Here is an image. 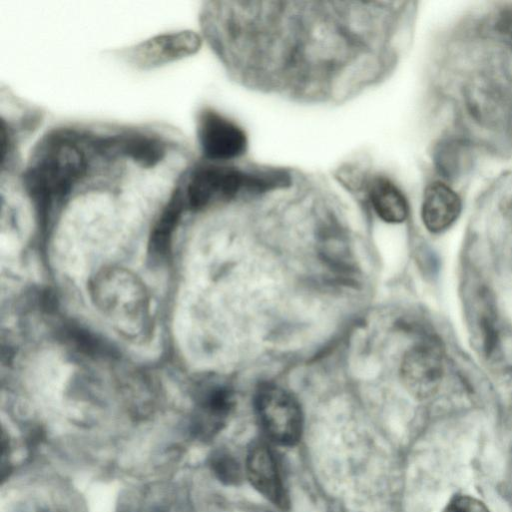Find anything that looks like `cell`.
Instances as JSON below:
<instances>
[{
    "label": "cell",
    "mask_w": 512,
    "mask_h": 512,
    "mask_svg": "<svg viewBox=\"0 0 512 512\" xmlns=\"http://www.w3.org/2000/svg\"><path fill=\"white\" fill-rule=\"evenodd\" d=\"M462 209L459 195L446 183L434 181L424 191L421 218L426 229L440 233L448 229Z\"/></svg>",
    "instance_id": "30bf717a"
},
{
    "label": "cell",
    "mask_w": 512,
    "mask_h": 512,
    "mask_svg": "<svg viewBox=\"0 0 512 512\" xmlns=\"http://www.w3.org/2000/svg\"><path fill=\"white\" fill-rule=\"evenodd\" d=\"M200 37L192 31L157 35L125 51L132 66L148 70L188 57L198 51Z\"/></svg>",
    "instance_id": "52a82bcc"
},
{
    "label": "cell",
    "mask_w": 512,
    "mask_h": 512,
    "mask_svg": "<svg viewBox=\"0 0 512 512\" xmlns=\"http://www.w3.org/2000/svg\"><path fill=\"white\" fill-rule=\"evenodd\" d=\"M246 473L254 488L269 501L280 508L288 505L276 460L268 446L257 444L250 449Z\"/></svg>",
    "instance_id": "9c48e42d"
},
{
    "label": "cell",
    "mask_w": 512,
    "mask_h": 512,
    "mask_svg": "<svg viewBox=\"0 0 512 512\" xmlns=\"http://www.w3.org/2000/svg\"><path fill=\"white\" fill-rule=\"evenodd\" d=\"M494 31L512 49V5L497 13L494 20Z\"/></svg>",
    "instance_id": "2e32d148"
},
{
    "label": "cell",
    "mask_w": 512,
    "mask_h": 512,
    "mask_svg": "<svg viewBox=\"0 0 512 512\" xmlns=\"http://www.w3.org/2000/svg\"><path fill=\"white\" fill-rule=\"evenodd\" d=\"M443 356L440 347L425 340L413 345L403 356L400 375L406 389L415 397L433 395L443 378Z\"/></svg>",
    "instance_id": "8992f818"
},
{
    "label": "cell",
    "mask_w": 512,
    "mask_h": 512,
    "mask_svg": "<svg viewBox=\"0 0 512 512\" xmlns=\"http://www.w3.org/2000/svg\"><path fill=\"white\" fill-rule=\"evenodd\" d=\"M181 192H175L154 224L148 242L152 260L162 261L168 256L173 234L185 205Z\"/></svg>",
    "instance_id": "7c38bea8"
},
{
    "label": "cell",
    "mask_w": 512,
    "mask_h": 512,
    "mask_svg": "<svg viewBox=\"0 0 512 512\" xmlns=\"http://www.w3.org/2000/svg\"><path fill=\"white\" fill-rule=\"evenodd\" d=\"M89 290L95 306L124 337L144 340L152 332L150 298L133 273L104 268L91 280Z\"/></svg>",
    "instance_id": "6da1fadb"
},
{
    "label": "cell",
    "mask_w": 512,
    "mask_h": 512,
    "mask_svg": "<svg viewBox=\"0 0 512 512\" xmlns=\"http://www.w3.org/2000/svg\"><path fill=\"white\" fill-rule=\"evenodd\" d=\"M120 147L123 153L144 167L154 166L165 155V148L160 140L142 134L123 138Z\"/></svg>",
    "instance_id": "4fadbf2b"
},
{
    "label": "cell",
    "mask_w": 512,
    "mask_h": 512,
    "mask_svg": "<svg viewBox=\"0 0 512 512\" xmlns=\"http://www.w3.org/2000/svg\"><path fill=\"white\" fill-rule=\"evenodd\" d=\"M197 137L203 155L214 162H226L244 154L247 136L233 120L212 108L197 116Z\"/></svg>",
    "instance_id": "5b68a950"
},
{
    "label": "cell",
    "mask_w": 512,
    "mask_h": 512,
    "mask_svg": "<svg viewBox=\"0 0 512 512\" xmlns=\"http://www.w3.org/2000/svg\"><path fill=\"white\" fill-rule=\"evenodd\" d=\"M501 210L503 216L510 222L512 225V192L506 194L501 202Z\"/></svg>",
    "instance_id": "e0dca14e"
},
{
    "label": "cell",
    "mask_w": 512,
    "mask_h": 512,
    "mask_svg": "<svg viewBox=\"0 0 512 512\" xmlns=\"http://www.w3.org/2000/svg\"><path fill=\"white\" fill-rule=\"evenodd\" d=\"M211 467L218 479L226 484H235L241 479L239 464L227 453H216L211 459Z\"/></svg>",
    "instance_id": "5bb4252c"
},
{
    "label": "cell",
    "mask_w": 512,
    "mask_h": 512,
    "mask_svg": "<svg viewBox=\"0 0 512 512\" xmlns=\"http://www.w3.org/2000/svg\"><path fill=\"white\" fill-rule=\"evenodd\" d=\"M443 512H489L480 500L468 495H456L447 503Z\"/></svg>",
    "instance_id": "9a60e30c"
},
{
    "label": "cell",
    "mask_w": 512,
    "mask_h": 512,
    "mask_svg": "<svg viewBox=\"0 0 512 512\" xmlns=\"http://www.w3.org/2000/svg\"><path fill=\"white\" fill-rule=\"evenodd\" d=\"M254 406L265 434L275 443H297L303 429V415L297 399L286 389L264 383L257 389Z\"/></svg>",
    "instance_id": "277c9868"
},
{
    "label": "cell",
    "mask_w": 512,
    "mask_h": 512,
    "mask_svg": "<svg viewBox=\"0 0 512 512\" xmlns=\"http://www.w3.org/2000/svg\"><path fill=\"white\" fill-rule=\"evenodd\" d=\"M234 407L231 387L221 381H208L200 390L198 410L192 424L193 433L199 438H209L225 424Z\"/></svg>",
    "instance_id": "ba28073f"
},
{
    "label": "cell",
    "mask_w": 512,
    "mask_h": 512,
    "mask_svg": "<svg viewBox=\"0 0 512 512\" xmlns=\"http://www.w3.org/2000/svg\"><path fill=\"white\" fill-rule=\"evenodd\" d=\"M86 169L82 151L73 141L55 135L28 168L24 184L44 224L55 200L66 196Z\"/></svg>",
    "instance_id": "7a4b0ae2"
},
{
    "label": "cell",
    "mask_w": 512,
    "mask_h": 512,
    "mask_svg": "<svg viewBox=\"0 0 512 512\" xmlns=\"http://www.w3.org/2000/svg\"><path fill=\"white\" fill-rule=\"evenodd\" d=\"M277 173L247 171L222 165H204L191 175L184 198L192 210H202L215 202L229 201L238 195L263 192L280 181Z\"/></svg>",
    "instance_id": "3957f363"
},
{
    "label": "cell",
    "mask_w": 512,
    "mask_h": 512,
    "mask_svg": "<svg viewBox=\"0 0 512 512\" xmlns=\"http://www.w3.org/2000/svg\"><path fill=\"white\" fill-rule=\"evenodd\" d=\"M368 198L376 214L387 223H402L409 205L399 187L385 176L374 177L368 185Z\"/></svg>",
    "instance_id": "8fae6325"
}]
</instances>
